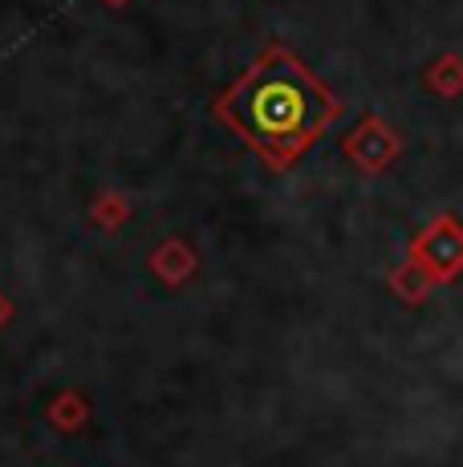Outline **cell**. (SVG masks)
<instances>
[{
  "label": "cell",
  "mask_w": 463,
  "mask_h": 467,
  "mask_svg": "<svg viewBox=\"0 0 463 467\" xmlns=\"http://www.w3.org/2000/svg\"><path fill=\"white\" fill-rule=\"evenodd\" d=\"M345 155H350V163L358 171H366V175H382V171L403 155V139H398L386 119L366 114L358 127L345 134Z\"/></svg>",
  "instance_id": "cell-3"
},
{
  "label": "cell",
  "mask_w": 463,
  "mask_h": 467,
  "mask_svg": "<svg viewBox=\"0 0 463 467\" xmlns=\"http://www.w3.org/2000/svg\"><path fill=\"white\" fill-rule=\"evenodd\" d=\"M459 273H463V223L451 212H443L411 240V260L395 276V285L398 293L418 301L431 285H448Z\"/></svg>",
  "instance_id": "cell-2"
},
{
  "label": "cell",
  "mask_w": 463,
  "mask_h": 467,
  "mask_svg": "<svg viewBox=\"0 0 463 467\" xmlns=\"http://www.w3.org/2000/svg\"><path fill=\"white\" fill-rule=\"evenodd\" d=\"M427 89L439 98H459L463 94V61L456 53H443V57L431 61L427 69Z\"/></svg>",
  "instance_id": "cell-4"
},
{
  "label": "cell",
  "mask_w": 463,
  "mask_h": 467,
  "mask_svg": "<svg viewBox=\"0 0 463 467\" xmlns=\"http://www.w3.org/2000/svg\"><path fill=\"white\" fill-rule=\"evenodd\" d=\"M211 110L273 171H289L337 122L342 102L297 53L273 41Z\"/></svg>",
  "instance_id": "cell-1"
}]
</instances>
